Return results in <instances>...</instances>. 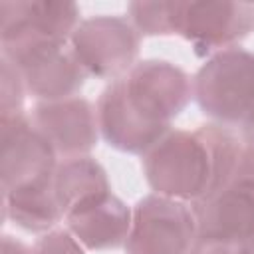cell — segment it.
<instances>
[{"label":"cell","instance_id":"cell-18","mask_svg":"<svg viewBox=\"0 0 254 254\" xmlns=\"http://www.w3.org/2000/svg\"><path fill=\"white\" fill-rule=\"evenodd\" d=\"M242 248L244 244L198 236L189 254H242Z\"/></svg>","mask_w":254,"mask_h":254},{"label":"cell","instance_id":"cell-16","mask_svg":"<svg viewBox=\"0 0 254 254\" xmlns=\"http://www.w3.org/2000/svg\"><path fill=\"white\" fill-rule=\"evenodd\" d=\"M2 71H0V119L14 117L24 113V99H26V85L20 71L6 60L0 58Z\"/></svg>","mask_w":254,"mask_h":254},{"label":"cell","instance_id":"cell-12","mask_svg":"<svg viewBox=\"0 0 254 254\" xmlns=\"http://www.w3.org/2000/svg\"><path fill=\"white\" fill-rule=\"evenodd\" d=\"M133 208L113 192L93 200L64 218L65 228L87 250H113L125 246Z\"/></svg>","mask_w":254,"mask_h":254},{"label":"cell","instance_id":"cell-7","mask_svg":"<svg viewBox=\"0 0 254 254\" xmlns=\"http://www.w3.org/2000/svg\"><path fill=\"white\" fill-rule=\"evenodd\" d=\"M0 149L2 194L54 181L58 153L26 113L0 119Z\"/></svg>","mask_w":254,"mask_h":254},{"label":"cell","instance_id":"cell-3","mask_svg":"<svg viewBox=\"0 0 254 254\" xmlns=\"http://www.w3.org/2000/svg\"><path fill=\"white\" fill-rule=\"evenodd\" d=\"M192 99L222 127L240 133L254 123V52L230 48L218 52L192 77Z\"/></svg>","mask_w":254,"mask_h":254},{"label":"cell","instance_id":"cell-4","mask_svg":"<svg viewBox=\"0 0 254 254\" xmlns=\"http://www.w3.org/2000/svg\"><path fill=\"white\" fill-rule=\"evenodd\" d=\"M198 238L194 206L163 194H147L133 206L125 254H189Z\"/></svg>","mask_w":254,"mask_h":254},{"label":"cell","instance_id":"cell-15","mask_svg":"<svg viewBox=\"0 0 254 254\" xmlns=\"http://www.w3.org/2000/svg\"><path fill=\"white\" fill-rule=\"evenodd\" d=\"M129 22L141 36H171L177 34L181 0L169 2H131L127 6Z\"/></svg>","mask_w":254,"mask_h":254},{"label":"cell","instance_id":"cell-2","mask_svg":"<svg viewBox=\"0 0 254 254\" xmlns=\"http://www.w3.org/2000/svg\"><path fill=\"white\" fill-rule=\"evenodd\" d=\"M242 141L218 123L169 131L143 155V175L155 194L198 204L228 185Z\"/></svg>","mask_w":254,"mask_h":254},{"label":"cell","instance_id":"cell-9","mask_svg":"<svg viewBox=\"0 0 254 254\" xmlns=\"http://www.w3.org/2000/svg\"><path fill=\"white\" fill-rule=\"evenodd\" d=\"M79 26V8L73 2L2 0L0 46L12 52L38 42H69Z\"/></svg>","mask_w":254,"mask_h":254},{"label":"cell","instance_id":"cell-6","mask_svg":"<svg viewBox=\"0 0 254 254\" xmlns=\"http://www.w3.org/2000/svg\"><path fill=\"white\" fill-rule=\"evenodd\" d=\"M2 58L20 71L26 91L38 101L75 97L87 77L69 42H38L2 52Z\"/></svg>","mask_w":254,"mask_h":254},{"label":"cell","instance_id":"cell-17","mask_svg":"<svg viewBox=\"0 0 254 254\" xmlns=\"http://www.w3.org/2000/svg\"><path fill=\"white\" fill-rule=\"evenodd\" d=\"M32 254H85L83 246L75 240V236L64 228V230H50L38 238V242L32 246Z\"/></svg>","mask_w":254,"mask_h":254},{"label":"cell","instance_id":"cell-13","mask_svg":"<svg viewBox=\"0 0 254 254\" xmlns=\"http://www.w3.org/2000/svg\"><path fill=\"white\" fill-rule=\"evenodd\" d=\"M54 190L64 218L77 208L103 198L111 192L105 169L93 157L64 159L54 175Z\"/></svg>","mask_w":254,"mask_h":254},{"label":"cell","instance_id":"cell-19","mask_svg":"<svg viewBox=\"0 0 254 254\" xmlns=\"http://www.w3.org/2000/svg\"><path fill=\"white\" fill-rule=\"evenodd\" d=\"M230 179H244L254 183V143H242V149Z\"/></svg>","mask_w":254,"mask_h":254},{"label":"cell","instance_id":"cell-8","mask_svg":"<svg viewBox=\"0 0 254 254\" xmlns=\"http://www.w3.org/2000/svg\"><path fill=\"white\" fill-rule=\"evenodd\" d=\"M250 32H254V2H181L177 36L185 38L196 56L210 58L238 48Z\"/></svg>","mask_w":254,"mask_h":254},{"label":"cell","instance_id":"cell-20","mask_svg":"<svg viewBox=\"0 0 254 254\" xmlns=\"http://www.w3.org/2000/svg\"><path fill=\"white\" fill-rule=\"evenodd\" d=\"M2 254H32V248H28L24 242L16 240L10 234L2 236Z\"/></svg>","mask_w":254,"mask_h":254},{"label":"cell","instance_id":"cell-10","mask_svg":"<svg viewBox=\"0 0 254 254\" xmlns=\"http://www.w3.org/2000/svg\"><path fill=\"white\" fill-rule=\"evenodd\" d=\"M30 119L62 159L89 155L101 135L97 109L79 95L60 101H38Z\"/></svg>","mask_w":254,"mask_h":254},{"label":"cell","instance_id":"cell-1","mask_svg":"<svg viewBox=\"0 0 254 254\" xmlns=\"http://www.w3.org/2000/svg\"><path fill=\"white\" fill-rule=\"evenodd\" d=\"M190 99L192 77L187 71L165 60L137 62L101 91L95 105L99 133L117 151L145 155Z\"/></svg>","mask_w":254,"mask_h":254},{"label":"cell","instance_id":"cell-21","mask_svg":"<svg viewBox=\"0 0 254 254\" xmlns=\"http://www.w3.org/2000/svg\"><path fill=\"white\" fill-rule=\"evenodd\" d=\"M242 139H244V143H254V123L242 131Z\"/></svg>","mask_w":254,"mask_h":254},{"label":"cell","instance_id":"cell-5","mask_svg":"<svg viewBox=\"0 0 254 254\" xmlns=\"http://www.w3.org/2000/svg\"><path fill=\"white\" fill-rule=\"evenodd\" d=\"M69 44L87 75L115 81L137 64L141 34L129 18L99 14L81 20Z\"/></svg>","mask_w":254,"mask_h":254},{"label":"cell","instance_id":"cell-22","mask_svg":"<svg viewBox=\"0 0 254 254\" xmlns=\"http://www.w3.org/2000/svg\"><path fill=\"white\" fill-rule=\"evenodd\" d=\"M242 254H254V240H250V242H246V244H244Z\"/></svg>","mask_w":254,"mask_h":254},{"label":"cell","instance_id":"cell-14","mask_svg":"<svg viewBox=\"0 0 254 254\" xmlns=\"http://www.w3.org/2000/svg\"><path fill=\"white\" fill-rule=\"evenodd\" d=\"M2 214L16 226L34 234H46L54 230L60 220H64V212L56 198L54 181L4 192Z\"/></svg>","mask_w":254,"mask_h":254},{"label":"cell","instance_id":"cell-11","mask_svg":"<svg viewBox=\"0 0 254 254\" xmlns=\"http://www.w3.org/2000/svg\"><path fill=\"white\" fill-rule=\"evenodd\" d=\"M198 236L246 244L254 240V183L230 179L210 198L192 204Z\"/></svg>","mask_w":254,"mask_h":254}]
</instances>
